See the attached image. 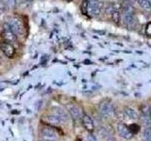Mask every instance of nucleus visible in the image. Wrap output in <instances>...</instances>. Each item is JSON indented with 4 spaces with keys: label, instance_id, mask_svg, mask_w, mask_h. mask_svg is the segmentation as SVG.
<instances>
[{
    "label": "nucleus",
    "instance_id": "f257e3e1",
    "mask_svg": "<svg viewBox=\"0 0 151 141\" xmlns=\"http://www.w3.org/2000/svg\"><path fill=\"white\" fill-rule=\"evenodd\" d=\"M41 136L45 141H56L59 137L57 131L51 127L43 128L41 131Z\"/></svg>",
    "mask_w": 151,
    "mask_h": 141
},
{
    "label": "nucleus",
    "instance_id": "f03ea898",
    "mask_svg": "<svg viewBox=\"0 0 151 141\" xmlns=\"http://www.w3.org/2000/svg\"><path fill=\"white\" fill-rule=\"evenodd\" d=\"M10 25H12V31L15 33L16 35L23 36L25 34V27L23 24V21L19 18H12L10 22Z\"/></svg>",
    "mask_w": 151,
    "mask_h": 141
},
{
    "label": "nucleus",
    "instance_id": "7ed1b4c3",
    "mask_svg": "<svg viewBox=\"0 0 151 141\" xmlns=\"http://www.w3.org/2000/svg\"><path fill=\"white\" fill-rule=\"evenodd\" d=\"M89 4H88V13H90L91 16H97L101 12L102 4L98 0H88Z\"/></svg>",
    "mask_w": 151,
    "mask_h": 141
},
{
    "label": "nucleus",
    "instance_id": "20e7f679",
    "mask_svg": "<svg viewBox=\"0 0 151 141\" xmlns=\"http://www.w3.org/2000/svg\"><path fill=\"white\" fill-rule=\"evenodd\" d=\"M0 50L9 58H12L14 57V55H15V48L13 47L12 43L7 42L5 40L0 42Z\"/></svg>",
    "mask_w": 151,
    "mask_h": 141
},
{
    "label": "nucleus",
    "instance_id": "39448f33",
    "mask_svg": "<svg viewBox=\"0 0 151 141\" xmlns=\"http://www.w3.org/2000/svg\"><path fill=\"white\" fill-rule=\"evenodd\" d=\"M117 133H119V136L121 137H123V138H126V139H130L132 137V133L130 131V129H128V126L123 123V122H119L118 124H117Z\"/></svg>",
    "mask_w": 151,
    "mask_h": 141
},
{
    "label": "nucleus",
    "instance_id": "423d86ee",
    "mask_svg": "<svg viewBox=\"0 0 151 141\" xmlns=\"http://www.w3.org/2000/svg\"><path fill=\"white\" fill-rule=\"evenodd\" d=\"M99 112L103 116H110L114 112V107H113L112 103H110V102H102L99 105Z\"/></svg>",
    "mask_w": 151,
    "mask_h": 141
},
{
    "label": "nucleus",
    "instance_id": "0eeeda50",
    "mask_svg": "<svg viewBox=\"0 0 151 141\" xmlns=\"http://www.w3.org/2000/svg\"><path fill=\"white\" fill-rule=\"evenodd\" d=\"M67 108H68L69 113L71 114V116L75 118V120H79V118H81L83 117L81 110H80V108L78 105H74V103H70V105H67Z\"/></svg>",
    "mask_w": 151,
    "mask_h": 141
},
{
    "label": "nucleus",
    "instance_id": "6e6552de",
    "mask_svg": "<svg viewBox=\"0 0 151 141\" xmlns=\"http://www.w3.org/2000/svg\"><path fill=\"white\" fill-rule=\"evenodd\" d=\"M1 36H2V39L4 40L5 42H10V43L15 42L17 40L16 34L12 30H2Z\"/></svg>",
    "mask_w": 151,
    "mask_h": 141
},
{
    "label": "nucleus",
    "instance_id": "1a4fd4ad",
    "mask_svg": "<svg viewBox=\"0 0 151 141\" xmlns=\"http://www.w3.org/2000/svg\"><path fill=\"white\" fill-rule=\"evenodd\" d=\"M51 114H53L54 116L59 118L62 122L67 120V118H68L67 114H66V112L63 109L60 108V107H53V108L51 109Z\"/></svg>",
    "mask_w": 151,
    "mask_h": 141
},
{
    "label": "nucleus",
    "instance_id": "9d476101",
    "mask_svg": "<svg viewBox=\"0 0 151 141\" xmlns=\"http://www.w3.org/2000/svg\"><path fill=\"white\" fill-rule=\"evenodd\" d=\"M82 123H83V126L84 128H85L88 132H94V122H93V120L88 116V115H83L82 117Z\"/></svg>",
    "mask_w": 151,
    "mask_h": 141
},
{
    "label": "nucleus",
    "instance_id": "9b49d317",
    "mask_svg": "<svg viewBox=\"0 0 151 141\" xmlns=\"http://www.w3.org/2000/svg\"><path fill=\"white\" fill-rule=\"evenodd\" d=\"M124 113L128 118H130V120H138L139 118L137 112H136L132 107H130V106L124 107Z\"/></svg>",
    "mask_w": 151,
    "mask_h": 141
},
{
    "label": "nucleus",
    "instance_id": "f8f14e48",
    "mask_svg": "<svg viewBox=\"0 0 151 141\" xmlns=\"http://www.w3.org/2000/svg\"><path fill=\"white\" fill-rule=\"evenodd\" d=\"M43 121H46V123H48V124H52V125L59 124V123H61V122H62V121L60 120V118H57L56 116H54L53 114L47 115V116L43 117Z\"/></svg>",
    "mask_w": 151,
    "mask_h": 141
},
{
    "label": "nucleus",
    "instance_id": "ddd939ff",
    "mask_svg": "<svg viewBox=\"0 0 151 141\" xmlns=\"http://www.w3.org/2000/svg\"><path fill=\"white\" fill-rule=\"evenodd\" d=\"M125 23L128 27H133L136 25V18L132 13L125 14Z\"/></svg>",
    "mask_w": 151,
    "mask_h": 141
},
{
    "label": "nucleus",
    "instance_id": "4468645a",
    "mask_svg": "<svg viewBox=\"0 0 151 141\" xmlns=\"http://www.w3.org/2000/svg\"><path fill=\"white\" fill-rule=\"evenodd\" d=\"M139 120L141 121V124L145 126V128L151 127V118H150V116H148V115L142 114L141 116L139 117Z\"/></svg>",
    "mask_w": 151,
    "mask_h": 141
},
{
    "label": "nucleus",
    "instance_id": "2eb2a0df",
    "mask_svg": "<svg viewBox=\"0 0 151 141\" xmlns=\"http://www.w3.org/2000/svg\"><path fill=\"white\" fill-rule=\"evenodd\" d=\"M138 5L145 10H151V2L149 0H137Z\"/></svg>",
    "mask_w": 151,
    "mask_h": 141
},
{
    "label": "nucleus",
    "instance_id": "dca6fc26",
    "mask_svg": "<svg viewBox=\"0 0 151 141\" xmlns=\"http://www.w3.org/2000/svg\"><path fill=\"white\" fill-rule=\"evenodd\" d=\"M143 141H151V127L145 128L143 133Z\"/></svg>",
    "mask_w": 151,
    "mask_h": 141
},
{
    "label": "nucleus",
    "instance_id": "f3484780",
    "mask_svg": "<svg viewBox=\"0 0 151 141\" xmlns=\"http://www.w3.org/2000/svg\"><path fill=\"white\" fill-rule=\"evenodd\" d=\"M112 21L114 22L115 24H119L120 23V20H121V14L118 10H114L112 13Z\"/></svg>",
    "mask_w": 151,
    "mask_h": 141
},
{
    "label": "nucleus",
    "instance_id": "a211bd4d",
    "mask_svg": "<svg viewBox=\"0 0 151 141\" xmlns=\"http://www.w3.org/2000/svg\"><path fill=\"white\" fill-rule=\"evenodd\" d=\"M128 129L132 133V135H135V133H137L140 131V126L138 124H131L128 126Z\"/></svg>",
    "mask_w": 151,
    "mask_h": 141
},
{
    "label": "nucleus",
    "instance_id": "6ab92c4d",
    "mask_svg": "<svg viewBox=\"0 0 151 141\" xmlns=\"http://www.w3.org/2000/svg\"><path fill=\"white\" fill-rule=\"evenodd\" d=\"M8 9H9V6H8V4H7V2L5 1V0H0V12H4Z\"/></svg>",
    "mask_w": 151,
    "mask_h": 141
},
{
    "label": "nucleus",
    "instance_id": "aec40b11",
    "mask_svg": "<svg viewBox=\"0 0 151 141\" xmlns=\"http://www.w3.org/2000/svg\"><path fill=\"white\" fill-rule=\"evenodd\" d=\"M88 4H89V1L88 0H84L82 2V5H81V10L83 14H87L88 13Z\"/></svg>",
    "mask_w": 151,
    "mask_h": 141
},
{
    "label": "nucleus",
    "instance_id": "412c9836",
    "mask_svg": "<svg viewBox=\"0 0 151 141\" xmlns=\"http://www.w3.org/2000/svg\"><path fill=\"white\" fill-rule=\"evenodd\" d=\"M145 34L147 36H151V22L147 24L146 27H145Z\"/></svg>",
    "mask_w": 151,
    "mask_h": 141
},
{
    "label": "nucleus",
    "instance_id": "4be33fe9",
    "mask_svg": "<svg viewBox=\"0 0 151 141\" xmlns=\"http://www.w3.org/2000/svg\"><path fill=\"white\" fill-rule=\"evenodd\" d=\"M6 2L10 8H13L16 4V0H6Z\"/></svg>",
    "mask_w": 151,
    "mask_h": 141
},
{
    "label": "nucleus",
    "instance_id": "5701e85b",
    "mask_svg": "<svg viewBox=\"0 0 151 141\" xmlns=\"http://www.w3.org/2000/svg\"><path fill=\"white\" fill-rule=\"evenodd\" d=\"M86 141H95L94 139H93V138H92V137H89V138H88Z\"/></svg>",
    "mask_w": 151,
    "mask_h": 141
},
{
    "label": "nucleus",
    "instance_id": "b1692460",
    "mask_svg": "<svg viewBox=\"0 0 151 141\" xmlns=\"http://www.w3.org/2000/svg\"><path fill=\"white\" fill-rule=\"evenodd\" d=\"M26 1H27V2H32L33 0H26Z\"/></svg>",
    "mask_w": 151,
    "mask_h": 141
},
{
    "label": "nucleus",
    "instance_id": "393cba45",
    "mask_svg": "<svg viewBox=\"0 0 151 141\" xmlns=\"http://www.w3.org/2000/svg\"><path fill=\"white\" fill-rule=\"evenodd\" d=\"M149 116H150V118H151V108H150V113H149Z\"/></svg>",
    "mask_w": 151,
    "mask_h": 141
},
{
    "label": "nucleus",
    "instance_id": "a878e982",
    "mask_svg": "<svg viewBox=\"0 0 151 141\" xmlns=\"http://www.w3.org/2000/svg\"><path fill=\"white\" fill-rule=\"evenodd\" d=\"M123 1H128V0H123Z\"/></svg>",
    "mask_w": 151,
    "mask_h": 141
}]
</instances>
